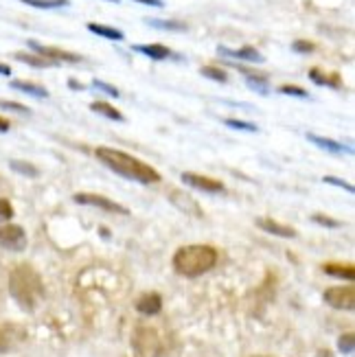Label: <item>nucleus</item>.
<instances>
[{"label":"nucleus","instance_id":"obj_8","mask_svg":"<svg viewBox=\"0 0 355 357\" xmlns=\"http://www.w3.org/2000/svg\"><path fill=\"white\" fill-rule=\"evenodd\" d=\"M325 303L338 312H353L355 307V289L351 285H340V287H329L325 291Z\"/></svg>","mask_w":355,"mask_h":357},{"label":"nucleus","instance_id":"obj_21","mask_svg":"<svg viewBox=\"0 0 355 357\" xmlns=\"http://www.w3.org/2000/svg\"><path fill=\"white\" fill-rule=\"evenodd\" d=\"M18 61H22V64H29V66H33V68H51V66H55L53 61H49V59H44V57H40V55H36V53H15L13 55Z\"/></svg>","mask_w":355,"mask_h":357},{"label":"nucleus","instance_id":"obj_18","mask_svg":"<svg viewBox=\"0 0 355 357\" xmlns=\"http://www.w3.org/2000/svg\"><path fill=\"white\" fill-rule=\"evenodd\" d=\"M322 272L329 274V276H335V278H345V281H353L355 278V268L351 263H325L322 266Z\"/></svg>","mask_w":355,"mask_h":357},{"label":"nucleus","instance_id":"obj_11","mask_svg":"<svg viewBox=\"0 0 355 357\" xmlns=\"http://www.w3.org/2000/svg\"><path fill=\"white\" fill-rule=\"evenodd\" d=\"M218 53L222 57H233V59H241V61H250V64H261L264 61V55H261L255 46H241V49H226V46H220Z\"/></svg>","mask_w":355,"mask_h":357},{"label":"nucleus","instance_id":"obj_7","mask_svg":"<svg viewBox=\"0 0 355 357\" xmlns=\"http://www.w3.org/2000/svg\"><path fill=\"white\" fill-rule=\"evenodd\" d=\"M0 248L11 252H22L27 248V232L18 224H3L0 226Z\"/></svg>","mask_w":355,"mask_h":357},{"label":"nucleus","instance_id":"obj_1","mask_svg":"<svg viewBox=\"0 0 355 357\" xmlns=\"http://www.w3.org/2000/svg\"><path fill=\"white\" fill-rule=\"evenodd\" d=\"M9 291H11V298L18 303L22 312H29V314L36 312L38 305L46 296L40 272L33 266H29V263H20V266H15L11 270Z\"/></svg>","mask_w":355,"mask_h":357},{"label":"nucleus","instance_id":"obj_33","mask_svg":"<svg viewBox=\"0 0 355 357\" xmlns=\"http://www.w3.org/2000/svg\"><path fill=\"white\" fill-rule=\"evenodd\" d=\"M312 222H316V224H320V226H327V228H340V226H342L338 220H333V217L320 215V213H316V215L312 217Z\"/></svg>","mask_w":355,"mask_h":357},{"label":"nucleus","instance_id":"obj_9","mask_svg":"<svg viewBox=\"0 0 355 357\" xmlns=\"http://www.w3.org/2000/svg\"><path fill=\"white\" fill-rule=\"evenodd\" d=\"M24 340H27V331L20 324H13V322L0 324V355L15 351Z\"/></svg>","mask_w":355,"mask_h":357},{"label":"nucleus","instance_id":"obj_42","mask_svg":"<svg viewBox=\"0 0 355 357\" xmlns=\"http://www.w3.org/2000/svg\"><path fill=\"white\" fill-rule=\"evenodd\" d=\"M107 3H119V0H107Z\"/></svg>","mask_w":355,"mask_h":357},{"label":"nucleus","instance_id":"obj_32","mask_svg":"<svg viewBox=\"0 0 355 357\" xmlns=\"http://www.w3.org/2000/svg\"><path fill=\"white\" fill-rule=\"evenodd\" d=\"M0 107H3V110L18 112V114H31V110H29L27 105H22V103H15V101H3V99H0Z\"/></svg>","mask_w":355,"mask_h":357},{"label":"nucleus","instance_id":"obj_29","mask_svg":"<svg viewBox=\"0 0 355 357\" xmlns=\"http://www.w3.org/2000/svg\"><path fill=\"white\" fill-rule=\"evenodd\" d=\"M226 126L233 128V130H239V132H259V128L255 126V123L239 121V119H226Z\"/></svg>","mask_w":355,"mask_h":357},{"label":"nucleus","instance_id":"obj_30","mask_svg":"<svg viewBox=\"0 0 355 357\" xmlns=\"http://www.w3.org/2000/svg\"><path fill=\"white\" fill-rule=\"evenodd\" d=\"M292 51L307 55V53H314L316 51V44L310 42V40H296V42H292Z\"/></svg>","mask_w":355,"mask_h":357},{"label":"nucleus","instance_id":"obj_10","mask_svg":"<svg viewBox=\"0 0 355 357\" xmlns=\"http://www.w3.org/2000/svg\"><path fill=\"white\" fill-rule=\"evenodd\" d=\"M182 182L191 186V189H197V191H204V193H213V195H218V193H224L226 191V186L220 182V180H213L209 176H199V174H182L180 176Z\"/></svg>","mask_w":355,"mask_h":357},{"label":"nucleus","instance_id":"obj_36","mask_svg":"<svg viewBox=\"0 0 355 357\" xmlns=\"http://www.w3.org/2000/svg\"><path fill=\"white\" fill-rule=\"evenodd\" d=\"M134 3H141V5H147V7H156V9L165 7L163 0H134Z\"/></svg>","mask_w":355,"mask_h":357},{"label":"nucleus","instance_id":"obj_25","mask_svg":"<svg viewBox=\"0 0 355 357\" xmlns=\"http://www.w3.org/2000/svg\"><path fill=\"white\" fill-rule=\"evenodd\" d=\"M20 3L36 9H61L68 7V0H20Z\"/></svg>","mask_w":355,"mask_h":357},{"label":"nucleus","instance_id":"obj_23","mask_svg":"<svg viewBox=\"0 0 355 357\" xmlns=\"http://www.w3.org/2000/svg\"><path fill=\"white\" fill-rule=\"evenodd\" d=\"M246 84H248L250 90H257L259 95H268L270 92V84L266 75H248L246 77Z\"/></svg>","mask_w":355,"mask_h":357},{"label":"nucleus","instance_id":"obj_4","mask_svg":"<svg viewBox=\"0 0 355 357\" xmlns=\"http://www.w3.org/2000/svg\"><path fill=\"white\" fill-rule=\"evenodd\" d=\"M132 349H134L136 357H158L160 349H163L158 331L141 324L132 337Z\"/></svg>","mask_w":355,"mask_h":357},{"label":"nucleus","instance_id":"obj_13","mask_svg":"<svg viewBox=\"0 0 355 357\" xmlns=\"http://www.w3.org/2000/svg\"><path fill=\"white\" fill-rule=\"evenodd\" d=\"M136 309H138V312H141L143 316H156V314H160V309H163V298H160V294H156V291H147V294H143V296L136 301Z\"/></svg>","mask_w":355,"mask_h":357},{"label":"nucleus","instance_id":"obj_2","mask_svg":"<svg viewBox=\"0 0 355 357\" xmlns=\"http://www.w3.org/2000/svg\"><path fill=\"white\" fill-rule=\"evenodd\" d=\"M95 156L101 165H105L110 172L134 180V182H141V184H156L160 182V174L153 169L151 165L138 160L130 153L121 151V149H112V147H97L95 149Z\"/></svg>","mask_w":355,"mask_h":357},{"label":"nucleus","instance_id":"obj_31","mask_svg":"<svg viewBox=\"0 0 355 357\" xmlns=\"http://www.w3.org/2000/svg\"><path fill=\"white\" fill-rule=\"evenodd\" d=\"M322 182H325V184H333V186H338V189H345V191H349V193L355 191V186H353L351 182L340 180V178H333V176H325V178H322Z\"/></svg>","mask_w":355,"mask_h":357},{"label":"nucleus","instance_id":"obj_35","mask_svg":"<svg viewBox=\"0 0 355 357\" xmlns=\"http://www.w3.org/2000/svg\"><path fill=\"white\" fill-rule=\"evenodd\" d=\"M11 217H13V206H11V202L0 197V222H9Z\"/></svg>","mask_w":355,"mask_h":357},{"label":"nucleus","instance_id":"obj_41","mask_svg":"<svg viewBox=\"0 0 355 357\" xmlns=\"http://www.w3.org/2000/svg\"><path fill=\"white\" fill-rule=\"evenodd\" d=\"M252 357H272V355H252Z\"/></svg>","mask_w":355,"mask_h":357},{"label":"nucleus","instance_id":"obj_27","mask_svg":"<svg viewBox=\"0 0 355 357\" xmlns=\"http://www.w3.org/2000/svg\"><path fill=\"white\" fill-rule=\"evenodd\" d=\"M338 351H340L342 355H351L355 351V335L353 333L340 335V340H338Z\"/></svg>","mask_w":355,"mask_h":357},{"label":"nucleus","instance_id":"obj_34","mask_svg":"<svg viewBox=\"0 0 355 357\" xmlns=\"http://www.w3.org/2000/svg\"><path fill=\"white\" fill-rule=\"evenodd\" d=\"M92 88H97V90H101V92H105V95H110V97H121V92L114 88V86H110V84H105V82H101V79H95L92 82Z\"/></svg>","mask_w":355,"mask_h":357},{"label":"nucleus","instance_id":"obj_14","mask_svg":"<svg viewBox=\"0 0 355 357\" xmlns=\"http://www.w3.org/2000/svg\"><path fill=\"white\" fill-rule=\"evenodd\" d=\"M307 141L314 143L320 149L329 151V153H353V147L338 143V141H333V138H325V136H318V134H307Z\"/></svg>","mask_w":355,"mask_h":357},{"label":"nucleus","instance_id":"obj_16","mask_svg":"<svg viewBox=\"0 0 355 357\" xmlns=\"http://www.w3.org/2000/svg\"><path fill=\"white\" fill-rule=\"evenodd\" d=\"M310 79L316 86H327V88H342V79L338 73H322L320 68L310 70Z\"/></svg>","mask_w":355,"mask_h":357},{"label":"nucleus","instance_id":"obj_37","mask_svg":"<svg viewBox=\"0 0 355 357\" xmlns=\"http://www.w3.org/2000/svg\"><path fill=\"white\" fill-rule=\"evenodd\" d=\"M9 121L5 119V116H0V134H5V132H9Z\"/></svg>","mask_w":355,"mask_h":357},{"label":"nucleus","instance_id":"obj_15","mask_svg":"<svg viewBox=\"0 0 355 357\" xmlns=\"http://www.w3.org/2000/svg\"><path fill=\"white\" fill-rule=\"evenodd\" d=\"M132 49H134L136 53L147 55V57L153 59V61H163V59H167V57H172V51H169L167 46H163V44H134Z\"/></svg>","mask_w":355,"mask_h":357},{"label":"nucleus","instance_id":"obj_6","mask_svg":"<svg viewBox=\"0 0 355 357\" xmlns=\"http://www.w3.org/2000/svg\"><path fill=\"white\" fill-rule=\"evenodd\" d=\"M73 199L77 204H84V206H92V208H101L105 213H119V215H130V208H126L119 202L105 197V195H97V193H75Z\"/></svg>","mask_w":355,"mask_h":357},{"label":"nucleus","instance_id":"obj_3","mask_svg":"<svg viewBox=\"0 0 355 357\" xmlns=\"http://www.w3.org/2000/svg\"><path fill=\"white\" fill-rule=\"evenodd\" d=\"M218 257L220 255L213 245H204V243L182 245L174 255V270L187 278L202 276L218 266Z\"/></svg>","mask_w":355,"mask_h":357},{"label":"nucleus","instance_id":"obj_39","mask_svg":"<svg viewBox=\"0 0 355 357\" xmlns=\"http://www.w3.org/2000/svg\"><path fill=\"white\" fill-rule=\"evenodd\" d=\"M316 357H333V355H331V351H327V349H320Z\"/></svg>","mask_w":355,"mask_h":357},{"label":"nucleus","instance_id":"obj_5","mask_svg":"<svg viewBox=\"0 0 355 357\" xmlns=\"http://www.w3.org/2000/svg\"><path fill=\"white\" fill-rule=\"evenodd\" d=\"M27 44H29V49L33 51L36 55H40V57H44V59L53 61L55 66L61 64V61H64V64H80V61H82V55L70 53V51H64V49H57V46H44V44H40V42H36V40H29Z\"/></svg>","mask_w":355,"mask_h":357},{"label":"nucleus","instance_id":"obj_24","mask_svg":"<svg viewBox=\"0 0 355 357\" xmlns=\"http://www.w3.org/2000/svg\"><path fill=\"white\" fill-rule=\"evenodd\" d=\"M145 22L153 29H163V31H187V24L176 22V20H158V18H145Z\"/></svg>","mask_w":355,"mask_h":357},{"label":"nucleus","instance_id":"obj_12","mask_svg":"<svg viewBox=\"0 0 355 357\" xmlns=\"http://www.w3.org/2000/svg\"><path fill=\"white\" fill-rule=\"evenodd\" d=\"M257 226L261 230H266L270 232V235L274 237H281V239H294L296 237V230L292 228V226H285L281 222H276V220H270V217H259L257 220Z\"/></svg>","mask_w":355,"mask_h":357},{"label":"nucleus","instance_id":"obj_19","mask_svg":"<svg viewBox=\"0 0 355 357\" xmlns=\"http://www.w3.org/2000/svg\"><path fill=\"white\" fill-rule=\"evenodd\" d=\"M90 110H92V112H97V114H101V116H105V119H110V121H119V123L126 121L123 112L116 110V107L110 105L107 101H92V103H90Z\"/></svg>","mask_w":355,"mask_h":357},{"label":"nucleus","instance_id":"obj_40","mask_svg":"<svg viewBox=\"0 0 355 357\" xmlns=\"http://www.w3.org/2000/svg\"><path fill=\"white\" fill-rule=\"evenodd\" d=\"M70 88H75V90H84V86H82V84H77L75 79H70Z\"/></svg>","mask_w":355,"mask_h":357},{"label":"nucleus","instance_id":"obj_26","mask_svg":"<svg viewBox=\"0 0 355 357\" xmlns=\"http://www.w3.org/2000/svg\"><path fill=\"white\" fill-rule=\"evenodd\" d=\"M199 73H202L204 77H209V79L218 82V84H226L228 82V73L218 68V66H202V68H199Z\"/></svg>","mask_w":355,"mask_h":357},{"label":"nucleus","instance_id":"obj_20","mask_svg":"<svg viewBox=\"0 0 355 357\" xmlns=\"http://www.w3.org/2000/svg\"><path fill=\"white\" fill-rule=\"evenodd\" d=\"M11 88L24 92V95L36 97V99H46V97H49V90H46L44 86L31 84V82H20V79H15V82H11Z\"/></svg>","mask_w":355,"mask_h":357},{"label":"nucleus","instance_id":"obj_38","mask_svg":"<svg viewBox=\"0 0 355 357\" xmlns=\"http://www.w3.org/2000/svg\"><path fill=\"white\" fill-rule=\"evenodd\" d=\"M0 75H5V77H9V75H11V68H9L7 64H0Z\"/></svg>","mask_w":355,"mask_h":357},{"label":"nucleus","instance_id":"obj_28","mask_svg":"<svg viewBox=\"0 0 355 357\" xmlns=\"http://www.w3.org/2000/svg\"><path fill=\"white\" fill-rule=\"evenodd\" d=\"M279 92H281V95H287V97H299V99H307V97H310V92H307L305 88H301V86H292V84L281 86Z\"/></svg>","mask_w":355,"mask_h":357},{"label":"nucleus","instance_id":"obj_17","mask_svg":"<svg viewBox=\"0 0 355 357\" xmlns=\"http://www.w3.org/2000/svg\"><path fill=\"white\" fill-rule=\"evenodd\" d=\"M88 31H90V33L99 36V38L112 40V42H121L123 38H126V33H123L121 29H116V26H107V24H99V22H88Z\"/></svg>","mask_w":355,"mask_h":357},{"label":"nucleus","instance_id":"obj_22","mask_svg":"<svg viewBox=\"0 0 355 357\" xmlns=\"http://www.w3.org/2000/svg\"><path fill=\"white\" fill-rule=\"evenodd\" d=\"M9 167L13 169L15 174H22L27 178H38L40 176V169L36 165L27 162V160H9Z\"/></svg>","mask_w":355,"mask_h":357}]
</instances>
